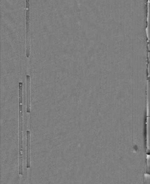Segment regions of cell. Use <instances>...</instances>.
<instances>
[{
  "mask_svg": "<svg viewBox=\"0 0 150 184\" xmlns=\"http://www.w3.org/2000/svg\"><path fill=\"white\" fill-rule=\"evenodd\" d=\"M23 141L22 139H19V175H23V157H22V149H23Z\"/></svg>",
  "mask_w": 150,
  "mask_h": 184,
  "instance_id": "3957f363",
  "label": "cell"
},
{
  "mask_svg": "<svg viewBox=\"0 0 150 184\" xmlns=\"http://www.w3.org/2000/svg\"><path fill=\"white\" fill-rule=\"evenodd\" d=\"M27 81V112H30V77L29 76H26Z\"/></svg>",
  "mask_w": 150,
  "mask_h": 184,
  "instance_id": "6da1fadb",
  "label": "cell"
},
{
  "mask_svg": "<svg viewBox=\"0 0 150 184\" xmlns=\"http://www.w3.org/2000/svg\"><path fill=\"white\" fill-rule=\"evenodd\" d=\"M30 132L27 131V168L30 167Z\"/></svg>",
  "mask_w": 150,
  "mask_h": 184,
  "instance_id": "7a4b0ae2",
  "label": "cell"
}]
</instances>
